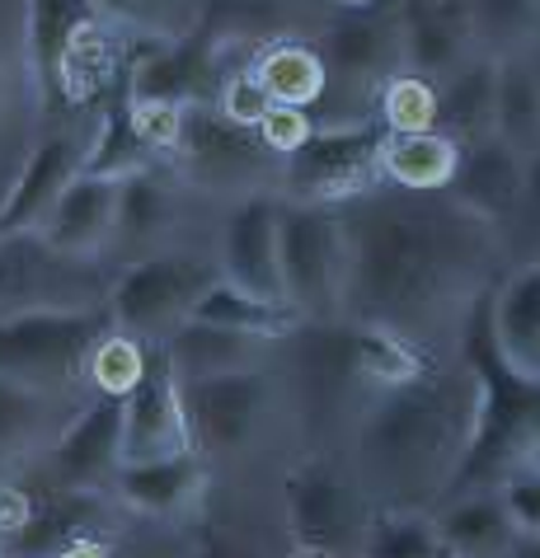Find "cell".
<instances>
[{
  "label": "cell",
  "mask_w": 540,
  "mask_h": 558,
  "mask_svg": "<svg viewBox=\"0 0 540 558\" xmlns=\"http://www.w3.org/2000/svg\"><path fill=\"white\" fill-rule=\"evenodd\" d=\"M212 254L221 282L244 291V296L287 305L283 277H277V193H244L236 203H226L221 221H216Z\"/></svg>",
  "instance_id": "cell-17"
},
{
  "label": "cell",
  "mask_w": 540,
  "mask_h": 558,
  "mask_svg": "<svg viewBox=\"0 0 540 558\" xmlns=\"http://www.w3.org/2000/svg\"><path fill=\"white\" fill-rule=\"evenodd\" d=\"M156 165H165V160H156V155L142 146V136L132 132L122 89H118V95H108L95 108V122H89V150H85V169H81V174L122 183L128 174H142V169H156Z\"/></svg>",
  "instance_id": "cell-35"
},
{
  "label": "cell",
  "mask_w": 540,
  "mask_h": 558,
  "mask_svg": "<svg viewBox=\"0 0 540 558\" xmlns=\"http://www.w3.org/2000/svg\"><path fill=\"white\" fill-rule=\"evenodd\" d=\"M230 66H244V61L212 48L197 28L183 38H128L122 95L175 104V108H197V104L216 99V85H221V75Z\"/></svg>",
  "instance_id": "cell-13"
},
{
  "label": "cell",
  "mask_w": 540,
  "mask_h": 558,
  "mask_svg": "<svg viewBox=\"0 0 540 558\" xmlns=\"http://www.w3.org/2000/svg\"><path fill=\"white\" fill-rule=\"evenodd\" d=\"M89 122H95V113L52 122V128H43L34 136V146L24 150L5 197H0V240L5 235H38L43 216L52 211L61 189L85 169Z\"/></svg>",
  "instance_id": "cell-14"
},
{
  "label": "cell",
  "mask_w": 540,
  "mask_h": 558,
  "mask_svg": "<svg viewBox=\"0 0 540 558\" xmlns=\"http://www.w3.org/2000/svg\"><path fill=\"white\" fill-rule=\"evenodd\" d=\"M358 558H452L442 545L432 511H391L376 507L362 531Z\"/></svg>",
  "instance_id": "cell-37"
},
{
  "label": "cell",
  "mask_w": 540,
  "mask_h": 558,
  "mask_svg": "<svg viewBox=\"0 0 540 558\" xmlns=\"http://www.w3.org/2000/svg\"><path fill=\"white\" fill-rule=\"evenodd\" d=\"M212 470L197 456L160 460V464H132L113 478V502L122 517H142L151 525H179L207 507Z\"/></svg>",
  "instance_id": "cell-22"
},
{
  "label": "cell",
  "mask_w": 540,
  "mask_h": 558,
  "mask_svg": "<svg viewBox=\"0 0 540 558\" xmlns=\"http://www.w3.org/2000/svg\"><path fill=\"white\" fill-rule=\"evenodd\" d=\"M315 52L329 75V95L315 108L320 128L334 122H367L372 99L385 75L399 71V34H395V10H334L315 34Z\"/></svg>",
  "instance_id": "cell-5"
},
{
  "label": "cell",
  "mask_w": 540,
  "mask_h": 558,
  "mask_svg": "<svg viewBox=\"0 0 540 558\" xmlns=\"http://www.w3.org/2000/svg\"><path fill=\"white\" fill-rule=\"evenodd\" d=\"M85 399L89 395H57L0 380V478H14V470H34Z\"/></svg>",
  "instance_id": "cell-23"
},
{
  "label": "cell",
  "mask_w": 540,
  "mask_h": 558,
  "mask_svg": "<svg viewBox=\"0 0 540 558\" xmlns=\"http://www.w3.org/2000/svg\"><path fill=\"white\" fill-rule=\"evenodd\" d=\"M460 146L446 132H413V136H381L376 174L385 189L409 197H442L456 179Z\"/></svg>",
  "instance_id": "cell-29"
},
{
  "label": "cell",
  "mask_w": 540,
  "mask_h": 558,
  "mask_svg": "<svg viewBox=\"0 0 540 558\" xmlns=\"http://www.w3.org/2000/svg\"><path fill=\"white\" fill-rule=\"evenodd\" d=\"M499 558H540V535H517Z\"/></svg>",
  "instance_id": "cell-48"
},
{
  "label": "cell",
  "mask_w": 540,
  "mask_h": 558,
  "mask_svg": "<svg viewBox=\"0 0 540 558\" xmlns=\"http://www.w3.org/2000/svg\"><path fill=\"white\" fill-rule=\"evenodd\" d=\"M297 558H329V554H305V549H297Z\"/></svg>",
  "instance_id": "cell-51"
},
{
  "label": "cell",
  "mask_w": 540,
  "mask_h": 558,
  "mask_svg": "<svg viewBox=\"0 0 540 558\" xmlns=\"http://www.w3.org/2000/svg\"><path fill=\"white\" fill-rule=\"evenodd\" d=\"M493 136L521 160L540 150V52L493 57Z\"/></svg>",
  "instance_id": "cell-30"
},
{
  "label": "cell",
  "mask_w": 540,
  "mask_h": 558,
  "mask_svg": "<svg viewBox=\"0 0 540 558\" xmlns=\"http://www.w3.org/2000/svg\"><path fill=\"white\" fill-rule=\"evenodd\" d=\"M113 207H118V183L95 179V174H75L52 211L43 216L38 235L43 244H52L67 258L85 263H108V240H113Z\"/></svg>",
  "instance_id": "cell-26"
},
{
  "label": "cell",
  "mask_w": 540,
  "mask_h": 558,
  "mask_svg": "<svg viewBox=\"0 0 540 558\" xmlns=\"http://www.w3.org/2000/svg\"><path fill=\"white\" fill-rule=\"evenodd\" d=\"M372 511V498L362 493V484L352 478L348 460L338 451L315 446L311 456L283 474V525L291 545L305 554L358 558Z\"/></svg>",
  "instance_id": "cell-7"
},
{
  "label": "cell",
  "mask_w": 540,
  "mask_h": 558,
  "mask_svg": "<svg viewBox=\"0 0 540 558\" xmlns=\"http://www.w3.org/2000/svg\"><path fill=\"white\" fill-rule=\"evenodd\" d=\"M277 277H283V301L305 324L338 319V291H344L338 207L283 203L277 197Z\"/></svg>",
  "instance_id": "cell-10"
},
{
  "label": "cell",
  "mask_w": 540,
  "mask_h": 558,
  "mask_svg": "<svg viewBox=\"0 0 540 558\" xmlns=\"http://www.w3.org/2000/svg\"><path fill=\"white\" fill-rule=\"evenodd\" d=\"M183 417H189V441L193 456L216 470V464H236L254 456L268 441L273 417H277V362L254 371H230V376L207 380H179Z\"/></svg>",
  "instance_id": "cell-6"
},
{
  "label": "cell",
  "mask_w": 540,
  "mask_h": 558,
  "mask_svg": "<svg viewBox=\"0 0 540 558\" xmlns=\"http://www.w3.org/2000/svg\"><path fill=\"white\" fill-rule=\"evenodd\" d=\"M28 517H34V488L20 478H0V549L24 531Z\"/></svg>",
  "instance_id": "cell-47"
},
{
  "label": "cell",
  "mask_w": 540,
  "mask_h": 558,
  "mask_svg": "<svg viewBox=\"0 0 540 558\" xmlns=\"http://www.w3.org/2000/svg\"><path fill=\"white\" fill-rule=\"evenodd\" d=\"M437 132H446L456 146L493 136V57L475 52L437 85Z\"/></svg>",
  "instance_id": "cell-33"
},
{
  "label": "cell",
  "mask_w": 540,
  "mask_h": 558,
  "mask_svg": "<svg viewBox=\"0 0 540 558\" xmlns=\"http://www.w3.org/2000/svg\"><path fill=\"white\" fill-rule=\"evenodd\" d=\"M128 122H132V132L142 136V146L156 155V160H165V165L175 160L179 136H183V108L156 104V99H128Z\"/></svg>",
  "instance_id": "cell-42"
},
{
  "label": "cell",
  "mask_w": 540,
  "mask_h": 558,
  "mask_svg": "<svg viewBox=\"0 0 540 558\" xmlns=\"http://www.w3.org/2000/svg\"><path fill=\"white\" fill-rule=\"evenodd\" d=\"M475 423L480 380L456 352L405 385L367 390L348 417V441L338 456L348 460L372 507L432 511L456 484Z\"/></svg>",
  "instance_id": "cell-2"
},
{
  "label": "cell",
  "mask_w": 540,
  "mask_h": 558,
  "mask_svg": "<svg viewBox=\"0 0 540 558\" xmlns=\"http://www.w3.org/2000/svg\"><path fill=\"white\" fill-rule=\"evenodd\" d=\"M179 456H193L189 417H183L179 376L169 371V362L156 348L142 385L122 399V470L179 460Z\"/></svg>",
  "instance_id": "cell-19"
},
{
  "label": "cell",
  "mask_w": 540,
  "mask_h": 558,
  "mask_svg": "<svg viewBox=\"0 0 540 558\" xmlns=\"http://www.w3.org/2000/svg\"><path fill=\"white\" fill-rule=\"evenodd\" d=\"M277 352H283V343H273V338L230 333V329H212V324H193V319H183L160 343V356L179 380H207V376H230V371L273 366Z\"/></svg>",
  "instance_id": "cell-27"
},
{
  "label": "cell",
  "mask_w": 540,
  "mask_h": 558,
  "mask_svg": "<svg viewBox=\"0 0 540 558\" xmlns=\"http://www.w3.org/2000/svg\"><path fill=\"white\" fill-rule=\"evenodd\" d=\"M324 0H197V34L226 57L250 61L264 43L277 38H311L329 20Z\"/></svg>",
  "instance_id": "cell-18"
},
{
  "label": "cell",
  "mask_w": 540,
  "mask_h": 558,
  "mask_svg": "<svg viewBox=\"0 0 540 558\" xmlns=\"http://www.w3.org/2000/svg\"><path fill=\"white\" fill-rule=\"evenodd\" d=\"M203 203L179 183L169 165L142 169L118 183V207H113V240H108V268L132 258H146L156 250L179 244V230L189 221V207Z\"/></svg>",
  "instance_id": "cell-16"
},
{
  "label": "cell",
  "mask_w": 540,
  "mask_h": 558,
  "mask_svg": "<svg viewBox=\"0 0 540 558\" xmlns=\"http://www.w3.org/2000/svg\"><path fill=\"white\" fill-rule=\"evenodd\" d=\"M493 296V291H489ZM489 296L475 301L460 329V362L480 380V423H475V441L456 470V484L446 498L460 493H489L499 488L507 474L540 464V380L517 371L493 343L489 329ZM442 498V502H446Z\"/></svg>",
  "instance_id": "cell-3"
},
{
  "label": "cell",
  "mask_w": 540,
  "mask_h": 558,
  "mask_svg": "<svg viewBox=\"0 0 540 558\" xmlns=\"http://www.w3.org/2000/svg\"><path fill=\"white\" fill-rule=\"evenodd\" d=\"M104 329V310L0 319V380L57 395H85V356Z\"/></svg>",
  "instance_id": "cell-11"
},
{
  "label": "cell",
  "mask_w": 540,
  "mask_h": 558,
  "mask_svg": "<svg viewBox=\"0 0 540 558\" xmlns=\"http://www.w3.org/2000/svg\"><path fill=\"white\" fill-rule=\"evenodd\" d=\"M122 38H183L197 24V0H89Z\"/></svg>",
  "instance_id": "cell-40"
},
{
  "label": "cell",
  "mask_w": 540,
  "mask_h": 558,
  "mask_svg": "<svg viewBox=\"0 0 540 558\" xmlns=\"http://www.w3.org/2000/svg\"><path fill=\"white\" fill-rule=\"evenodd\" d=\"M216 277H221L216 272V254L193 240H179L146 258L118 263L104 296V315L118 333H132L146 348H160L189 319V310Z\"/></svg>",
  "instance_id": "cell-4"
},
{
  "label": "cell",
  "mask_w": 540,
  "mask_h": 558,
  "mask_svg": "<svg viewBox=\"0 0 540 558\" xmlns=\"http://www.w3.org/2000/svg\"><path fill=\"white\" fill-rule=\"evenodd\" d=\"M89 24H99L89 0H24V57H28V75H34L43 122L61 108V71H67L75 38Z\"/></svg>",
  "instance_id": "cell-24"
},
{
  "label": "cell",
  "mask_w": 540,
  "mask_h": 558,
  "mask_svg": "<svg viewBox=\"0 0 540 558\" xmlns=\"http://www.w3.org/2000/svg\"><path fill=\"white\" fill-rule=\"evenodd\" d=\"M315 113H305V108H291V104H273L268 113H264V122L254 128V136H259V146H264L277 165H287L291 155H297L305 142L315 136Z\"/></svg>",
  "instance_id": "cell-44"
},
{
  "label": "cell",
  "mask_w": 540,
  "mask_h": 558,
  "mask_svg": "<svg viewBox=\"0 0 540 558\" xmlns=\"http://www.w3.org/2000/svg\"><path fill=\"white\" fill-rule=\"evenodd\" d=\"M395 34H399V71L442 85L475 57L466 0H399Z\"/></svg>",
  "instance_id": "cell-20"
},
{
  "label": "cell",
  "mask_w": 540,
  "mask_h": 558,
  "mask_svg": "<svg viewBox=\"0 0 540 558\" xmlns=\"http://www.w3.org/2000/svg\"><path fill=\"white\" fill-rule=\"evenodd\" d=\"M193 324H212V329H230V333H254V338H273V343H287L297 329H305V319L287 305H273V301H259V296H244L230 282H216L197 296V305L189 310Z\"/></svg>",
  "instance_id": "cell-34"
},
{
  "label": "cell",
  "mask_w": 540,
  "mask_h": 558,
  "mask_svg": "<svg viewBox=\"0 0 540 558\" xmlns=\"http://www.w3.org/2000/svg\"><path fill=\"white\" fill-rule=\"evenodd\" d=\"M489 493H499V502L507 511V521L517 525V535H540V464L507 474L503 484Z\"/></svg>",
  "instance_id": "cell-45"
},
{
  "label": "cell",
  "mask_w": 540,
  "mask_h": 558,
  "mask_svg": "<svg viewBox=\"0 0 540 558\" xmlns=\"http://www.w3.org/2000/svg\"><path fill=\"white\" fill-rule=\"evenodd\" d=\"M179 558H264V549H259V539L244 535L240 525L203 521L189 535V545L179 549Z\"/></svg>",
  "instance_id": "cell-46"
},
{
  "label": "cell",
  "mask_w": 540,
  "mask_h": 558,
  "mask_svg": "<svg viewBox=\"0 0 540 558\" xmlns=\"http://www.w3.org/2000/svg\"><path fill=\"white\" fill-rule=\"evenodd\" d=\"M475 52H540V0H466Z\"/></svg>",
  "instance_id": "cell-36"
},
{
  "label": "cell",
  "mask_w": 540,
  "mask_h": 558,
  "mask_svg": "<svg viewBox=\"0 0 540 558\" xmlns=\"http://www.w3.org/2000/svg\"><path fill=\"white\" fill-rule=\"evenodd\" d=\"M122 507L104 493H61L43 488L34 493V517L20 535L10 539L0 558H57L85 539H118Z\"/></svg>",
  "instance_id": "cell-21"
},
{
  "label": "cell",
  "mask_w": 540,
  "mask_h": 558,
  "mask_svg": "<svg viewBox=\"0 0 540 558\" xmlns=\"http://www.w3.org/2000/svg\"><path fill=\"white\" fill-rule=\"evenodd\" d=\"M372 122L385 136H413V132H437V85L413 71L385 75L376 99H372Z\"/></svg>",
  "instance_id": "cell-39"
},
{
  "label": "cell",
  "mask_w": 540,
  "mask_h": 558,
  "mask_svg": "<svg viewBox=\"0 0 540 558\" xmlns=\"http://www.w3.org/2000/svg\"><path fill=\"white\" fill-rule=\"evenodd\" d=\"M113 558H179V554H169V549H160V545H128V549L118 545Z\"/></svg>",
  "instance_id": "cell-49"
},
{
  "label": "cell",
  "mask_w": 540,
  "mask_h": 558,
  "mask_svg": "<svg viewBox=\"0 0 540 558\" xmlns=\"http://www.w3.org/2000/svg\"><path fill=\"white\" fill-rule=\"evenodd\" d=\"M108 282H113L108 263L67 258L52 244H43V235L0 240V319L104 310Z\"/></svg>",
  "instance_id": "cell-9"
},
{
  "label": "cell",
  "mask_w": 540,
  "mask_h": 558,
  "mask_svg": "<svg viewBox=\"0 0 540 558\" xmlns=\"http://www.w3.org/2000/svg\"><path fill=\"white\" fill-rule=\"evenodd\" d=\"M432 521H437V535L452 558H499L517 539V525L507 521L499 493L446 498L442 507H432Z\"/></svg>",
  "instance_id": "cell-32"
},
{
  "label": "cell",
  "mask_w": 540,
  "mask_h": 558,
  "mask_svg": "<svg viewBox=\"0 0 540 558\" xmlns=\"http://www.w3.org/2000/svg\"><path fill=\"white\" fill-rule=\"evenodd\" d=\"M521 174H527V160L517 150H507L499 136H484V142L460 146V165L446 197L489 221L507 240L521 207Z\"/></svg>",
  "instance_id": "cell-25"
},
{
  "label": "cell",
  "mask_w": 540,
  "mask_h": 558,
  "mask_svg": "<svg viewBox=\"0 0 540 558\" xmlns=\"http://www.w3.org/2000/svg\"><path fill=\"white\" fill-rule=\"evenodd\" d=\"M151 352H156V348L136 343L132 333H118L113 324H108V329L95 338L89 356H85V395L118 399V404H122V399L142 385L146 366H151Z\"/></svg>",
  "instance_id": "cell-38"
},
{
  "label": "cell",
  "mask_w": 540,
  "mask_h": 558,
  "mask_svg": "<svg viewBox=\"0 0 540 558\" xmlns=\"http://www.w3.org/2000/svg\"><path fill=\"white\" fill-rule=\"evenodd\" d=\"M536 268H540V254H536Z\"/></svg>",
  "instance_id": "cell-52"
},
{
  "label": "cell",
  "mask_w": 540,
  "mask_h": 558,
  "mask_svg": "<svg viewBox=\"0 0 540 558\" xmlns=\"http://www.w3.org/2000/svg\"><path fill=\"white\" fill-rule=\"evenodd\" d=\"M338 319L385 329L432 356H456L475 301L503 282L507 240L452 197L372 189L338 207Z\"/></svg>",
  "instance_id": "cell-1"
},
{
  "label": "cell",
  "mask_w": 540,
  "mask_h": 558,
  "mask_svg": "<svg viewBox=\"0 0 540 558\" xmlns=\"http://www.w3.org/2000/svg\"><path fill=\"white\" fill-rule=\"evenodd\" d=\"M250 75L264 85V95L273 104H291V108H305L315 113L329 95V75H324V61L315 52L311 38H277L264 43L259 52H250Z\"/></svg>",
  "instance_id": "cell-31"
},
{
  "label": "cell",
  "mask_w": 540,
  "mask_h": 558,
  "mask_svg": "<svg viewBox=\"0 0 540 558\" xmlns=\"http://www.w3.org/2000/svg\"><path fill=\"white\" fill-rule=\"evenodd\" d=\"M381 128L367 122H334L315 128L277 174V197L283 203H315V207H344L352 197L381 189L376 155H381Z\"/></svg>",
  "instance_id": "cell-12"
},
{
  "label": "cell",
  "mask_w": 540,
  "mask_h": 558,
  "mask_svg": "<svg viewBox=\"0 0 540 558\" xmlns=\"http://www.w3.org/2000/svg\"><path fill=\"white\" fill-rule=\"evenodd\" d=\"M212 108L221 113L226 122H236V128H244V132H254L259 122H264V113L273 108V99L264 95V85L250 75V66H230L226 75H221V85H216V99H212Z\"/></svg>",
  "instance_id": "cell-43"
},
{
  "label": "cell",
  "mask_w": 540,
  "mask_h": 558,
  "mask_svg": "<svg viewBox=\"0 0 540 558\" xmlns=\"http://www.w3.org/2000/svg\"><path fill=\"white\" fill-rule=\"evenodd\" d=\"M329 10H376V5H385V0H324Z\"/></svg>",
  "instance_id": "cell-50"
},
{
  "label": "cell",
  "mask_w": 540,
  "mask_h": 558,
  "mask_svg": "<svg viewBox=\"0 0 540 558\" xmlns=\"http://www.w3.org/2000/svg\"><path fill=\"white\" fill-rule=\"evenodd\" d=\"M169 169L203 203H236L244 193H277L283 165L259 146L254 132L236 128L212 104L183 108V136Z\"/></svg>",
  "instance_id": "cell-8"
},
{
  "label": "cell",
  "mask_w": 540,
  "mask_h": 558,
  "mask_svg": "<svg viewBox=\"0 0 540 558\" xmlns=\"http://www.w3.org/2000/svg\"><path fill=\"white\" fill-rule=\"evenodd\" d=\"M118 470H122V404L95 395L75 409V417L61 427V437L34 464L43 488L104 493V498H113Z\"/></svg>",
  "instance_id": "cell-15"
},
{
  "label": "cell",
  "mask_w": 540,
  "mask_h": 558,
  "mask_svg": "<svg viewBox=\"0 0 540 558\" xmlns=\"http://www.w3.org/2000/svg\"><path fill=\"white\" fill-rule=\"evenodd\" d=\"M20 104L28 113H38L34 75H28L24 57V0H0V118Z\"/></svg>",
  "instance_id": "cell-41"
},
{
  "label": "cell",
  "mask_w": 540,
  "mask_h": 558,
  "mask_svg": "<svg viewBox=\"0 0 540 558\" xmlns=\"http://www.w3.org/2000/svg\"><path fill=\"white\" fill-rule=\"evenodd\" d=\"M489 329L507 362L540 380V268L536 263L503 272V282L489 296Z\"/></svg>",
  "instance_id": "cell-28"
}]
</instances>
